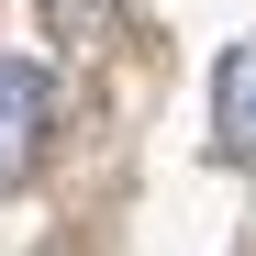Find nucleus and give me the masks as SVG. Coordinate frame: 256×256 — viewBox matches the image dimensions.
<instances>
[{"label":"nucleus","instance_id":"obj_1","mask_svg":"<svg viewBox=\"0 0 256 256\" xmlns=\"http://www.w3.org/2000/svg\"><path fill=\"white\" fill-rule=\"evenodd\" d=\"M45 67H34V56H0V178H12V167L34 156V134H45Z\"/></svg>","mask_w":256,"mask_h":256},{"label":"nucleus","instance_id":"obj_2","mask_svg":"<svg viewBox=\"0 0 256 256\" xmlns=\"http://www.w3.org/2000/svg\"><path fill=\"white\" fill-rule=\"evenodd\" d=\"M245 90H256V56H245V67H234V78H223V100H234V112H245ZM245 134H256V122H245Z\"/></svg>","mask_w":256,"mask_h":256}]
</instances>
